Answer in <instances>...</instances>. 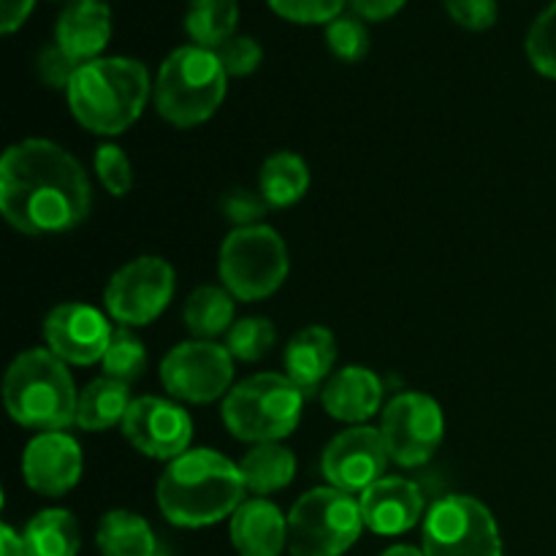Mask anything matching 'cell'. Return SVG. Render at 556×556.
<instances>
[{
  "mask_svg": "<svg viewBox=\"0 0 556 556\" xmlns=\"http://www.w3.org/2000/svg\"><path fill=\"white\" fill-rule=\"evenodd\" d=\"M92 188L81 163L49 139L16 141L0 161V212L27 237L65 233L87 220Z\"/></svg>",
  "mask_w": 556,
  "mask_h": 556,
  "instance_id": "cell-1",
  "label": "cell"
},
{
  "mask_svg": "<svg viewBox=\"0 0 556 556\" xmlns=\"http://www.w3.org/2000/svg\"><path fill=\"white\" fill-rule=\"evenodd\" d=\"M157 508L174 527L199 530L231 519L244 503V478L239 465L212 448H190L157 478Z\"/></svg>",
  "mask_w": 556,
  "mask_h": 556,
  "instance_id": "cell-2",
  "label": "cell"
},
{
  "mask_svg": "<svg viewBox=\"0 0 556 556\" xmlns=\"http://www.w3.org/2000/svg\"><path fill=\"white\" fill-rule=\"evenodd\" d=\"M65 92L81 128L98 136H119L141 117L152 85L139 60L98 58L79 65Z\"/></svg>",
  "mask_w": 556,
  "mask_h": 556,
  "instance_id": "cell-3",
  "label": "cell"
},
{
  "mask_svg": "<svg viewBox=\"0 0 556 556\" xmlns=\"http://www.w3.org/2000/svg\"><path fill=\"white\" fill-rule=\"evenodd\" d=\"M3 402L20 427L36 432H65L76 424L79 394L65 362L52 351L33 348L11 362L3 380Z\"/></svg>",
  "mask_w": 556,
  "mask_h": 556,
  "instance_id": "cell-4",
  "label": "cell"
},
{
  "mask_svg": "<svg viewBox=\"0 0 556 556\" xmlns=\"http://www.w3.org/2000/svg\"><path fill=\"white\" fill-rule=\"evenodd\" d=\"M228 90V74L215 49L179 47L161 63L155 76V109L166 123L193 128L220 109Z\"/></svg>",
  "mask_w": 556,
  "mask_h": 556,
  "instance_id": "cell-5",
  "label": "cell"
},
{
  "mask_svg": "<svg viewBox=\"0 0 556 556\" xmlns=\"http://www.w3.org/2000/svg\"><path fill=\"white\" fill-rule=\"evenodd\" d=\"M304 394L288 375L261 372L233 386L223 400V424L242 443H280L302 421Z\"/></svg>",
  "mask_w": 556,
  "mask_h": 556,
  "instance_id": "cell-6",
  "label": "cell"
},
{
  "mask_svg": "<svg viewBox=\"0 0 556 556\" xmlns=\"http://www.w3.org/2000/svg\"><path fill=\"white\" fill-rule=\"evenodd\" d=\"M362 530L358 500L334 486H318L302 494L288 514V548L291 556H342Z\"/></svg>",
  "mask_w": 556,
  "mask_h": 556,
  "instance_id": "cell-7",
  "label": "cell"
},
{
  "mask_svg": "<svg viewBox=\"0 0 556 556\" xmlns=\"http://www.w3.org/2000/svg\"><path fill=\"white\" fill-rule=\"evenodd\" d=\"M223 288L239 302H258L280 291L291 261L280 233L271 226L233 228L217 258Z\"/></svg>",
  "mask_w": 556,
  "mask_h": 556,
  "instance_id": "cell-8",
  "label": "cell"
},
{
  "mask_svg": "<svg viewBox=\"0 0 556 556\" xmlns=\"http://www.w3.org/2000/svg\"><path fill=\"white\" fill-rule=\"evenodd\" d=\"M421 552L424 556H503V538L486 505L454 494L427 510Z\"/></svg>",
  "mask_w": 556,
  "mask_h": 556,
  "instance_id": "cell-9",
  "label": "cell"
},
{
  "mask_svg": "<svg viewBox=\"0 0 556 556\" xmlns=\"http://www.w3.org/2000/svg\"><path fill=\"white\" fill-rule=\"evenodd\" d=\"M177 288V275L166 258L141 255L119 266L103 291L109 315L125 329L147 326L161 318Z\"/></svg>",
  "mask_w": 556,
  "mask_h": 556,
  "instance_id": "cell-10",
  "label": "cell"
},
{
  "mask_svg": "<svg viewBox=\"0 0 556 556\" xmlns=\"http://www.w3.org/2000/svg\"><path fill=\"white\" fill-rule=\"evenodd\" d=\"M161 383L174 400L210 405L233 389V356L215 340H188L166 353Z\"/></svg>",
  "mask_w": 556,
  "mask_h": 556,
  "instance_id": "cell-11",
  "label": "cell"
},
{
  "mask_svg": "<svg viewBox=\"0 0 556 556\" xmlns=\"http://www.w3.org/2000/svg\"><path fill=\"white\" fill-rule=\"evenodd\" d=\"M443 407L434 396L421 394V391H405L383 407L380 434H383L386 451L394 465H427L443 443Z\"/></svg>",
  "mask_w": 556,
  "mask_h": 556,
  "instance_id": "cell-12",
  "label": "cell"
},
{
  "mask_svg": "<svg viewBox=\"0 0 556 556\" xmlns=\"http://www.w3.org/2000/svg\"><path fill=\"white\" fill-rule=\"evenodd\" d=\"M119 429L139 454L157 462H174L190 451L193 440V421L188 410L163 396H139L130 402Z\"/></svg>",
  "mask_w": 556,
  "mask_h": 556,
  "instance_id": "cell-13",
  "label": "cell"
},
{
  "mask_svg": "<svg viewBox=\"0 0 556 556\" xmlns=\"http://www.w3.org/2000/svg\"><path fill=\"white\" fill-rule=\"evenodd\" d=\"M389 462L380 429L362 424L340 432L326 445L320 456V472L329 486L348 494H362L386 476Z\"/></svg>",
  "mask_w": 556,
  "mask_h": 556,
  "instance_id": "cell-14",
  "label": "cell"
},
{
  "mask_svg": "<svg viewBox=\"0 0 556 556\" xmlns=\"http://www.w3.org/2000/svg\"><path fill=\"white\" fill-rule=\"evenodd\" d=\"M112 326L101 309L81 302H63L43 318V340L60 362L74 367L101 364L112 340Z\"/></svg>",
  "mask_w": 556,
  "mask_h": 556,
  "instance_id": "cell-15",
  "label": "cell"
},
{
  "mask_svg": "<svg viewBox=\"0 0 556 556\" xmlns=\"http://www.w3.org/2000/svg\"><path fill=\"white\" fill-rule=\"evenodd\" d=\"M85 456L68 432H38L22 454V478L43 497H63L79 483Z\"/></svg>",
  "mask_w": 556,
  "mask_h": 556,
  "instance_id": "cell-16",
  "label": "cell"
},
{
  "mask_svg": "<svg viewBox=\"0 0 556 556\" xmlns=\"http://www.w3.org/2000/svg\"><path fill=\"white\" fill-rule=\"evenodd\" d=\"M364 527L375 535H405L421 521L424 492L418 483L400 476H383L378 483L362 492Z\"/></svg>",
  "mask_w": 556,
  "mask_h": 556,
  "instance_id": "cell-17",
  "label": "cell"
},
{
  "mask_svg": "<svg viewBox=\"0 0 556 556\" xmlns=\"http://www.w3.org/2000/svg\"><path fill=\"white\" fill-rule=\"evenodd\" d=\"M112 38V9L106 0H71L54 25V43L74 60L85 65L101 58Z\"/></svg>",
  "mask_w": 556,
  "mask_h": 556,
  "instance_id": "cell-18",
  "label": "cell"
},
{
  "mask_svg": "<svg viewBox=\"0 0 556 556\" xmlns=\"http://www.w3.org/2000/svg\"><path fill=\"white\" fill-rule=\"evenodd\" d=\"M320 402L331 418L362 427L383 405V383L372 369L353 364V367H342L340 372L326 380Z\"/></svg>",
  "mask_w": 556,
  "mask_h": 556,
  "instance_id": "cell-19",
  "label": "cell"
},
{
  "mask_svg": "<svg viewBox=\"0 0 556 556\" xmlns=\"http://www.w3.org/2000/svg\"><path fill=\"white\" fill-rule=\"evenodd\" d=\"M228 532L239 556H280L288 546V516L264 497L244 500Z\"/></svg>",
  "mask_w": 556,
  "mask_h": 556,
  "instance_id": "cell-20",
  "label": "cell"
},
{
  "mask_svg": "<svg viewBox=\"0 0 556 556\" xmlns=\"http://www.w3.org/2000/svg\"><path fill=\"white\" fill-rule=\"evenodd\" d=\"M286 375L304 396H313L331 378L337 340L326 326H304L286 345Z\"/></svg>",
  "mask_w": 556,
  "mask_h": 556,
  "instance_id": "cell-21",
  "label": "cell"
},
{
  "mask_svg": "<svg viewBox=\"0 0 556 556\" xmlns=\"http://www.w3.org/2000/svg\"><path fill=\"white\" fill-rule=\"evenodd\" d=\"M130 386L112 378H96L79 391L76 405V427L87 432H103L109 427H123L125 413L130 407Z\"/></svg>",
  "mask_w": 556,
  "mask_h": 556,
  "instance_id": "cell-22",
  "label": "cell"
},
{
  "mask_svg": "<svg viewBox=\"0 0 556 556\" xmlns=\"http://www.w3.org/2000/svg\"><path fill=\"white\" fill-rule=\"evenodd\" d=\"M309 188V166L296 152L280 150L261 163L258 193L264 195L271 210H286L304 199Z\"/></svg>",
  "mask_w": 556,
  "mask_h": 556,
  "instance_id": "cell-23",
  "label": "cell"
},
{
  "mask_svg": "<svg viewBox=\"0 0 556 556\" xmlns=\"http://www.w3.org/2000/svg\"><path fill=\"white\" fill-rule=\"evenodd\" d=\"M239 470H242L248 492H253L255 497H266V494L280 492L293 481L296 456L282 443H261L244 454V459L239 462Z\"/></svg>",
  "mask_w": 556,
  "mask_h": 556,
  "instance_id": "cell-24",
  "label": "cell"
},
{
  "mask_svg": "<svg viewBox=\"0 0 556 556\" xmlns=\"http://www.w3.org/2000/svg\"><path fill=\"white\" fill-rule=\"evenodd\" d=\"M96 543L101 556H155L157 552L152 527L130 510H109L98 521Z\"/></svg>",
  "mask_w": 556,
  "mask_h": 556,
  "instance_id": "cell-25",
  "label": "cell"
},
{
  "mask_svg": "<svg viewBox=\"0 0 556 556\" xmlns=\"http://www.w3.org/2000/svg\"><path fill=\"white\" fill-rule=\"evenodd\" d=\"M22 538L30 556H76L81 548L79 525L63 508H47L33 516Z\"/></svg>",
  "mask_w": 556,
  "mask_h": 556,
  "instance_id": "cell-26",
  "label": "cell"
},
{
  "mask_svg": "<svg viewBox=\"0 0 556 556\" xmlns=\"http://www.w3.org/2000/svg\"><path fill=\"white\" fill-rule=\"evenodd\" d=\"M237 299L226 291V288L217 286H201L185 302V326H188L190 334L195 340H215L217 334L231 329L237 320H233V307Z\"/></svg>",
  "mask_w": 556,
  "mask_h": 556,
  "instance_id": "cell-27",
  "label": "cell"
},
{
  "mask_svg": "<svg viewBox=\"0 0 556 556\" xmlns=\"http://www.w3.org/2000/svg\"><path fill=\"white\" fill-rule=\"evenodd\" d=\"M239 3L237 0H190L185 14V30L195 47L217 49L237 36Z\"/></svg>",
  "mask_w": 556,
  "mask_h": 556,
  "instance_id": "cell-28",
  "label": "cell"
},
{
  "mask_svg": "<svg viewBox=\"0 0 556 556\" xmlns=\"http://www.w3.org/2000/svg\"><path fill=\"white\" fill-rule=\"evenodd\" d=\"M103 375L119 383H136L147 369V348L130 329L119 326L112 331L106 353L101 358Z\"/></svg>",
  "mask_w": 556,
  "mask_h": 556,
  "instance_id": "cell-29",
  "label": "cell"
},
{
  "mask_svg": "<svg viewBox=\"0 0 556 556\" xmlns=\"http://www.w3.org/2000/svg\"><path fill=\"white\" fill-rule=\"evenodd\" d=\"M277 331L269 318H242L228 329L226 348L233 362H261L275 348Z\"/></svg>",
  "mask_w": 556,
  "mask_h": 556,
  "instance_id": "cell-30",
  "label": "cell"
},
{
  "mask_svg": "<svg viewBox=\"0 0 556 556\" xmlns=\"http://www.w3.org/2000/svg\"><path fill=\"white\" fill-rule=\"evenodd\" d=\"M527 58L538 74L556 79V0L532 22L527 33Z\"/></svg>",
  "mask_w": 556,
  "mask_h": 556,
  "instance_id": "cell-31",
  "label": "cell"
},
{
  "mask_svg": "<svg viewBox=\"0 0 556 556\" xmlns=\"http://www.w3.org/2000/svg\"><path fill=\"white\" fill-rule=\"evenodd\" d=\"M326 43L342 63H358L369 52V30L358 16H337L326 25Z\"/></svg>",
  "mask_w": 556,
  "mask_h": 556,
  "instance_id": "cell-32",
  "label": "cell"
},
{
  "mask_svg": "<svg viewBox=\"0 0 556 556\" xmlns=\"http://www.w3.org/2000/svg\"><path fill=\"white\" fill-rule=\"evenodd\" d=\"M96 174L101 179L103 188L114 195V199H123L125 193H130L134 188V166H130L128 155L123 152V147L117 144H101L96 150Z\"/></svg>",
  "mask_w": 556,
  "mask_h": 556,
  "instance_id": "cell-33",
  "label": "cell"
},
{
  "mask_svg": "<svg viewBox=\"0 0 556 556\" xmlns=\"http://www.w3.org/2000/svg\"><path fill=\"white\" fill-rule=\"evenodd\" d=\"M348 0H269L271 11L299 25H329L342 16Z\"/></svg>",
  "mask_w": 556,
  "mask_h": 556,
  "instance_id": "cell-34",
  "label": "cell"
},
{
  "mask_svg": "<svg viewBox=\"0 0 556 556\" xmlns=\"http://www.w3.org/2000/svg\"><path fill=\"white\" fill-rule=\"evenodd\" d=\"M220 210L223 215L233 223V228H248L261 226V217H264L266 210H271V206L266 204V199L258 190L233 188L223 195Z\"/></svg>",
  "mask_w": 556,
  "mask_h": 556,
  "instance_id": "cell-35",
  "label": "cell"
},
{
  "mask_svg": "<svg viewBox=\"0 0 556 556\" xmlns=\"http://www.w3.org/2000/svg\"><path fill=\"white\" fill-rule=\"evenodd\" d=\"M215 52L228 76H250L258 68L261 60H264L261 43L250 36H239V33L233 38H228L223 47H217Z\"/></svg>",
  "mask_w": 556,
  "mask_h": 556,
  "instance_id": "cell-36",
  "label": "cell"
},
{
  "mask_svg": "<svg viewBox=\"0 0 556 556\" xmlns=\"http://www.w3.org/2000/svg\"><path fill=\"white\" fill-rule=\"evenodd\" d=\"M445 11L456 25L476 33L489 30L500 16L497 0H445Z\"/></svg>",
  "mask_w": 556,
  "mask_h": 556,
  "instance_id": "cell-37",
  "label": "cell"
},
{
  "mask_svg": "<svg viewBox=\"0 0 556 556\" xmlns=\"http://www.w3.org/2000/svg\"><path fill=\"white\" fill-rule=\"evenodd\" d=\"M76 71H79V65H76L74 60H71L68 54L58 47V43H49V47H43L41 52H38L36 74L43 85L58 87V90L60 87H65V90H68V85H71V79H74Z\"/></svg>",
  "mask_w": 556,
  "mask_h": 556,
  "instance_id": "cell-38",
  "label": "cell"
},
{
  "mask_svg": "<svg viewBox=\"0 0 556 556\" xmlns=\"http://www.w3.org/2000/svg\"><path fill=\"white\" fill-rule=\"evenodd\" d=\"M351 9L356 11L358 20H369V22H383L389 16H394L407 0H348Z\"/></svg>",
  "mask_w": 556,
  "mask_h": 556,
  "instance_id": "cell-39",
  "label": "cell"
},
{
  "mask_svg": "<svg viewBox=\"0 0 556 556\" xmlns=\"http://www.w3.org/2000/svg\"><path fill=\"white\" fill-rule=\"evenodd\" d=\"M33 5H36V0H0V30L5 36L20 30L27 16H30Z\"/></svg>",
  "mask_w": 556,
  "mask_h": 556,
  "instance_id": "cell-40",
  "label": "cell"
},
{
  "mask_svg": "<svg viewBox=\"0 0 556 556\" xmlns=\"http://www.w3.org/2000/svg\"><path fill=\"white\" fill-rule=\"evenodd\" d=\"M0 556H30L25 538L16 535L14 527L9 525H3V530H0Z\"/></svg>",
  "mask_w": 556,
  "mask_h": 556,
  "instance_id": "cell-41",
  "label": "cell"
},
{
  "mask_svg": "<svg viewBox=\"0 0 556 556\" xmlns=\"http://www.w3.org/2000/svg\"><path fill=\"white\" fill-rule=\"evenodd\" d=\"M380 556H424V552H418L413 546H391L389 552H383Z\"/></svg>",
  "mask_w": 556,
  "mask_h": 556,
  "instance_id": "cell-42",
  "label": "cell"
}]
</instances>
